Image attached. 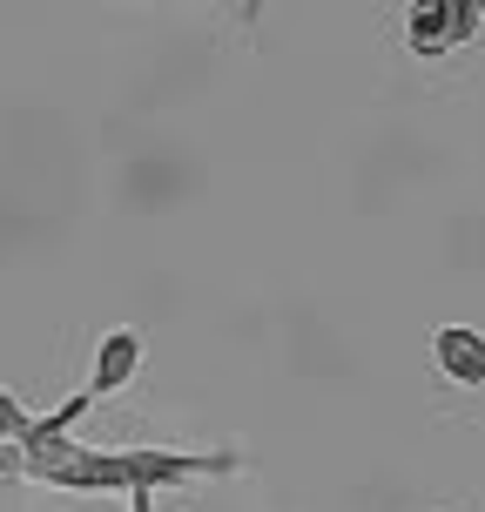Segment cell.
Segmentation results:
<instances>
[{"label": "cell", "mask_w": 485, "mask_h": 512, "mask_svg": "<svg viewBox=\"0 0 485 512\" xmlns=\"http://www.w3.org/2000/svg\"><path fill=\"white\" fill-rule=\"evenodd\" d=\"M7 472L41 479L61 492H155V486H189V479H236L243 459L236 452H88L75 438H34L7 452Z\"/></svg>", "instance_id": "1"}, {"label": "cell", "mask_w": 485, "mask_h": 512, "mask_svg": "<svg viewBox=\"0 0 485 512\" xmlns=\"http://www.w3.org/2000/svg\"><path fill=\"white\" fill-rule=\"evenodd\" d=\"M432 364H438V378H452L459 391H485V331H472V324H438Z\"/></svg>", "instance_id": "2"}, {"label": "cell", "mask_w": 485, "mask_h": 512, "mask_svg": "<svg viewBox=\"0 0 485 512\" xmlns=\"http://www.w3.org/2000/svg\"><path fill=\"white\" fill-rule=\"evenodd\" d=\"M135 371H142V331H128V324L102 331V344H95V371H88V391H95V398H115V391L135 384Z\"/></svg>", "instance_id": "3"}, {"label": "cell", "mask_w": 485, "mask_h": 512, "mask_svg": "<svg viewBox=\"0 0 485 512\" xmlns=\"http://www.w3.org/2000/svg\"><path fill=\"white\" fill-rule=\"evenodd\" d=\"M405 48L418 54V61L452 54V7H445V0H411L405 7Z\"/></svg>", "instance_id": "4"}, {"label": "cell", "mask_w": 485, "mask_h": 512, "mask_svg": "<svg viewBox=\"0 0 485 512\" xmlns=\"http://www.w3.org/2000/svg\"><path fill=\"white\" fill-rule=\"evenodd\" d=\"M27 425H34V411H27L21 398H14V391L0 384V445H21V438H27Z\"/></svg>", "instance_id": "5"}, {"label": "cell", "mask_w": 485, "mask_h": 512, "mask_svg": "<svg viewBox=\"0 0 485 512\" xmlns=\"http://www.w3.org/2000/svg\"><path fill=\"white\" fill-rule=\"evenodd\" d=\"M445 7H452V48H465V41H479V27H485L479 0H445Z\"/></svg>", "instance_id": "6"}, {"label": "cell", "mask_w": 485, "mask_h": 512, "mask_svg": "<svg viewBox=\"0 0 485 512\" xmlns=\"http://www.w3.org/2000/svg\"><path fill=\"white\" fill-rule=\"evenodd\" d=\"M479 14H485V0H479Z\"/></svg>", "instance_id": "7"}]
</instances>
